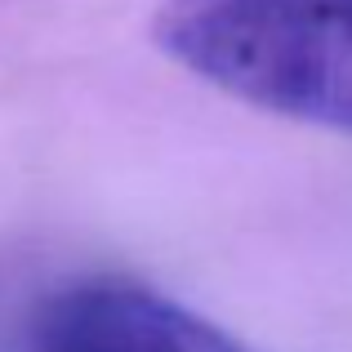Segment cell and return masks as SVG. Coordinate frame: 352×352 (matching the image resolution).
Here are the masks:
<instances>
[{
  "instance_id": "cell-2",
  "label": "cell",
  "mask_w": 352,
  "mask_h": 352,
  "mask_svg": "<svg viewBox=\"0 0 352 352\" xmlns=\"http://www.w3.org/2000/svg\"><path fill=\"white\" fill-rule=\"evenodd\" d=\"M32 352H254L219 321L129 276H80L32 312Z\"/></svg>"
},
{
  "instance_id": "cell-1",
  "label": "cell",
  "mask_w": 352,
  "mask_h": 352,
  "mask_svg": "<svg viewBox=\"0 0 352 352\" xmlns=\"http://www.w3.org/2000/svg\"><path fill=\"white\" fill-rule=\"evenodd\" d=\"M152 36L236 103L352 134V0H156Z\"/></svg>"
}]
</instances>
